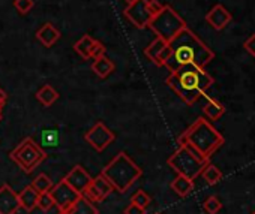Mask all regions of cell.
<instances>
[{"mask_svg":"<svg viewBox=\"0 0 255 214\" xmlns=\"http://www.w3.org/2000/svg\"><path fill=\"white\" fill-rule=\"evenodd\" d=\"M213 82V76L197 65L182 66L177 71L170 72L165 79V84L188 105H194Z\"/></svg>","mask_w":255,"mask_h":214,"instance_id":"2","label":"cell"},{"mask_svg":"<svg viewBox=\"0 0 255 214\" xmlns=\"http://www.w3.org/2000/svg\"><path fill=\"white\" fill-rule=\"evenodd\" d=\"M147 9L152 14V17H155L164 9V5L159 2V0H147Z\"/></svg>","mask_w":255,"mask_h":214,"instance_id":"32","label":"cell"},{"mask_svg":"<svg viewBox=\"0 0 255 214\" xmlns=\"http://www.w3.org/2000/svg\"><path fill=\"white\" fill-rule=\"evenodd\" d=\"M9 157L23 172L30 174L47 159V153L33 141V138L27 137L9 153Z\"/></svg>","mask_w":255,"mask_h":214,"instance_id":"6","label":"cell"},{"mask_svg":"<svg viewBox=\"0 0 255 214\" xmlns=\"http://www.w3.org/2000/svg\"><path fill=\"white\" fill-rule=\"evenodd\" d=\"M113 192H114V187L110 184V181L102 174H99L98 177L92 178V183L89 184L87 190L84 192V196L89 198L92 202H102Z\"/></svg>","mask_w":255,"mask_h":214,"instance_id":"11","label":"cell"},{"mask_svg":"<svg viewBox=\"0 0 255 214\" xmlns=\"http://www.w3.org/2000/svg\"><path fill=\"white\" fill-rule=\"evenodd\" d=\"M86 143L95 148L96 151H104L114 140L116 135L111 129H108L102 122H98L92 129H89L84 135Z\"/></svg>","mask_w":255,"mask_h":214,"instance_id":"9","label":"cell"},{"mask_svg":"<svg viewBox=\"0 0 255 214\" xmlns=\"http://www.w3.org/2000/svg\"><path fill=\"white\" fill-rule=\"evenodd\" d=\"M105 45L99 41H95L93 45H92V50H90V59H98V57H102L105 56Z\"/></svg>","mask_w":255,"mask_h":214,"instance_id":"30","label":"cell"},{"mask_svg":"<svg viewBox=\"0 0 255 214\" xmlns=\"http://www.w3.org/2000/svg\"><path fill=\"white\" fill-rule=\"evenodd\" d=\"M74 190H77L78 193L84 195V192L87 190L89 184L92 183V177L90 174L81 166V165H75L63 178Z\"/></svg>","mask_w":255,"mask_h":214,"instance_id":"13","label":"cell"},{"mask_svg":"<svg viewBox=\"0 0 255 214\" xmlns=\"http://www.w3.org/2000/svg\"><path fill=\"white\" fill-rule=\"evenodd\" d=\"M243 48H245L251 56H254V57H255V33H254V35H251V36L245 41Z\"/></svg>","mask_w":255,"mask_h":214,"instance_id":"33","label":"cell"},{"mask_svg":"<svg viewBox=\"0 0 255 214\" xmlns=\"http://www.w3.org/2000/svg\"><path fill=\"white\" fill-rule=\"evenodd\" d=\"M147 27H150V30L156 35V38L170 42L177 33H180L188 26L186 21L170 5H164V9L152 18Z\"/></svg>","mask_w":255,"mask_h":214,"instance_id":"5","label":"cell"},{"mask_svg":"<svg viewBox=\"0 0 255 214\" xmlns=\"http://www.w3.org/2000/svg\"><path fill=\"white\" fill-rule=\"evenodd\" d=\"M0 120H2V108H0Z\"/></svg>","mask_w":255,"mask_h":214,"instance_id":"37","label":"cell"},{"mask_svg":"<svg viewBox=\"0 0 255 214\" xmlns=\"http://www.w3.org/2000/svg\"><path fill=\"white\" fill-rule=\"evenodd\" d=\"M203 111H204V116L209 120L216 122V120H219L225 114V106L222 103H219L218 100H215V99H209L207 103L204 105Z\"/></svg>","mask_w":255,"mask_h":214,"instance_id":"22","label":"cell"},{"mask_svg":"<svg viewBox=\"0 0 255 214\" xmlns=\"http://www.w3.org/2000/svg\"><path fill=\"white\" fill-rule=\"evenodd\" d=\"M36 38L38 41L45 45V47H53L59 39H60V32L51 24V23H45L38 32H36Z\"/></svg>","mask_w":255,"mask_h":214,"instance_id":"16","label":"cell"},{"mask_svg":"<svg viewBox=\"0 0 255 214\" xmlns=\"http://www.w3.org/2000/svg\"><path fill=\"white\" fill-rule=\"evenodd\" d=\"M66 213L68 214H99V210L95 207V204L89 198L83 195Z\"/></svg>","mask_w":255,"mask_h":214,"instance_id":"19","label":"cell"},{"mask_svg":"<svg viewBox=\"0 0 255 214\" xmlns=\"http://www.w3.org/2000/svg\"><path fill=\"white\" fill-rule=\"evenodd\" d=\"M144 208H141V207H138V205H135V204H129L126 208H125V211H123V214H144Z\"/></svg>","mask_w":255,"mask_h":214,"instance_id":"34","label":"cell"},{"mask_svg":"<svg viewBox=\"0 0 255 214\" xmlns=\"http://www.w3.org/2000/svg\"><path fill=\"white\" fill-rule=\"evenodd\" d=\"M59 214H68V213H63V211H59Z\"/></svg>","mask_w":255,"mask_h":214,"instance_id":"38","label":"cell"},{"mask_svg":"<svg viewBox=\"0 0 255 214\" xmlns=\"http://www.w3.org/2000/svg\"><path fill=\"white\" fill-rule=\"evenodd\" d=\"M33 0H14V6L21 15H26L33 8Z\"/></svg>","mask_w":255,"mask_h":214,"instance_id":"29","label":"cell"},{"mask_svg":"<svg viewBox=\"0 0 255 214\" xmlns=\"http://www.w3.org/2000/svg\"><path fill=\"white\" fill-rule=\"evenodd\" d=\"M150 201H152V198L144 192V190H137L134 195H132V198H131V202L132 204H135V205H138V207H141V208H147L149 207V204H150Z\"/></svg>","mask_w":255,"mask_h":214,"instance_id":"27","label":"cell"},{"mask_svg":"<svg viewBox=\"0 0 255 214\" xmlns=\"http://www.w3.org/2000/svg\"><path fill=\"white\" fill-rule=\"evenodd\" d=\"M170 186H171L173 192H176L179 196L186 198L194 190V180H191V178H188L185 175H179L177 174V177L171 181Z\"/></svg>","mask_w":255,"mask_h":214,"instance_id":"20","label":"cell"},{"mask_svg":"<svg viewBox=\"0 0 255 214\" xmlns=\"http://www.w3.org/2000/svg\"><path fill=\"white\" fill-rule=\"evenodd\" d=\"M38 196L39 193L32 187V186H27L24 187L20 193H18V199H20V205L24 211L27 213H32L36 207H38Z\"/></svg>","mask_w":255,"mask_h":214,"instance_id":"17","label":"cell"},{"mask_svg":"<svg viewBox=\"0 0 255 214\" xmlns=\"http://www.w3.org/2000/svg\"><path fill=\"white\" fill-rule=\"evenodd\" d=\"M125 2H126L128 5H129V3H134V2H135V0H125Z\"/></svg>","mask_w":255,"mask_h":214,"instance_id":"36","label":"cell"},{"mask_svg":"<svg viewBox=\"0 0 255 214\" xmlns=\"http://www.w3.org/2000/svg\"><path fill=\"white\" fill-rule=\"evenodd\" d=\"M252 214H255V211H254V213H252Z\"/></svg>","mask_w":255,"mask_h":214,"instance_id":"39","label":"cell"},{"mask_svg":"<svg viewBox=\"0 0 255 214\" xmlns=\"http://www.w3.org/2000/svg\"><path fill=\"white\" fill-rule=\"evenodd\" d=\"M38 193H44V192H50L54 186L53 180L47 175V174H39L30 184Z\"/></svg>","mask_w":255,"mask_h":214,"instance_id":"25","label":"cell"},{"mask_svg":"<svg viewBox=\"0 0 255 214\" xmlns=\"http://www.w3.org/2000/svg\"><path fill=\"white\" fill-rule=\"evenodd\" d=\"M167 163L179 175H185L191 180H195L197 177H200L201 171L209 162L198 159L188 147L179 145V148L167 159Z\"/></svg>","mask_w":255,"mask_h":214,"instance_id":"7","label":"cell"},{"mask_svg":"<svg viewBox=\"0 0 255 214\" xmlns=\"http://www.w3.org/2000/svg\"><path fill=\"white\" fill-rule=\"evenodd\" d=\"M93 42H95V39H93L90 35H84V36H81V39H78V41L74 44V50H75L83 59H90V50H92Z\"/></svg>","mask_w":255,"mask_h":214,"instance_id":"23","label":"cell"},{"mask_svg":"<svg viewBox=\"0 0 255 214\" xmlns=\"http://www.w3.org/2000/svg\"><path fill=\"white\" fill-rule=\"evenodd\" d=\"M146 57L156 66H164L167 59L170 57V45L167 41L156 38L153 42L149 44V47L144 50Z\"/></svg>","mask_w":255,"mask_h":214,"instance_id":"12","label":"cell"},{"mask_svg":"<svg viewBox=\"0 0 255 214\" xmlns=\"http://www.w3.org/2000/svg\"><path fill=\"white\" fill-rule=\"evenodd\" d=\"M18 193L11 189L9 184L0 187V214H17L20 211Z\"/></svg>","mask_w":255,"mask_h":214,"instance_id":"14","label":"cell"},{"mask_svg":"<svg viewBox=\"0 0 255 214\" xmlns=\"http://www.w3.org/2000/svg\"><path fill=\"white\" fill-rule=\"evenodd\" d=\"M53 201H54V207H57L59 211L66 213L77 201L80 196H83L81 193H78L77 190H74L65 180L56 183L53 186V189L50 190Z\"/></svg>","mask_w":255,"mask_h":214,"instance_id":"8","label":"cell"},{"mask_svg":"<svg viewBox=\"0 0 255 214\" xmlns=\"http://www.w3.org/2000/svg\"><path fill=\"white\" fill-rule=\"evenodd\" d=\"M170 57L165 62V68L170 72L177 71L186 65H197L200 68H206L213 59V50L206 45L200 36H197L189 27L183 29L177 33L170 42Z\"/></svg>","mask_w":255,"mask_h":214,"instance_id":"1","label":"cell"},{"mask_svg":"<svg viewBox=\"0 0 255 214\" xmlns=\"http://www.w3.org/2000/svg\"><path fill=\"white\" fill-rule=\"evenodd\" d=\"M158 214H161V213H158Z\"/></svg>","mask_w":255,"mask_h":214,"instance_id":"40","label":"cell"},{"mask_svg":"<svg viewBox=\"0 0 255 214\" xmlns=\"http://www.w3.org/2000/svg\"><path fill=\"white\" fill-rule=\"evenodd\" d=\"M101 174L110 181V184L114 187L116 192L125 193L143 175V169L125 151H120L102 169Z\"/></svg>","mask_w":255,"mask_h":214,"instance_id":"4","label":"cell"},{"mask_svg":"<svg viewBox=\"0 0 255 214\" xmlns=\"http://www.w3.org/2000/svg\"><path fill=\"white\" fill-rule=\"evenodd\" d=\"M38 207L42 210V211H50L53 207H54V201H53V196L50 192H44V193H39L38 196Z\"/></svg>","mask_w":255,"mask_h":214,"instance_id":"28","label":"cell"},{"mask_svg":"<svg viewBox=\"0 0 255 214\" xmlns=\"http://www.w3.org/2000/svg\"><path fill=\"white\" fill-rule=\"evenodd\" d=\"M203 208H204V211H206L207 214H216V213H219V210L222 208V204H221V201H219L218 196H209V198L204 201Z\"/></svg>","mask_w":255,"mask_h":214,"instance_id":"26","label":"cell"},{"mask_svg":"<svg viewBox=\"0 0 255 214\" xmlns=\"http://www.w3.org/2000/svg\"><path fill=\"white\" fill-rule=\"evenodd\" d=\"M36 99L45 106V108H50V106L59 99V93L56 91L54 87H51L50 84H45L36 91Z\"/></svg>","mask_w":255,"mask_h":214,"instance_id":"21","label":"cell"},{"mask_svg":"<svg viewBox=\"0 0 255 214\" xmlns=\"http://www.w3.org/2000/svg\"><path fill=\"white\" fill-rule=\"evenodd\" d=\"M6 99H8V96H6V93L0 88V108L3 110V106H5V103H6Z\"/></svg>","mask_w":255,"mask_h":214,"instance_id":"35","label":"cell"},{"mask_svg":"<svg viewBox=\"0 0 255 214\" xmlns=\"http://www.w3.org/2000/svg\"><path fill=\"white\" fill-rule=\"evenodd\" d=\"M224 137L203 117L197 119L179 138V145H186L195 150L204 160H209L210 156L224 144Z\"/></svg>","mask_w":255,"mask_h":214,"instance_id":"3","label":"cell"},{"mask_svg":"<svg viewBox=\"0 0 255 214\" xmlns=\"http://www.w3.org/2000/svg\"><path fill=\"white\" fill-rule=\"evenodd\" d=\"M42 140H44V143H45V145H51V147H54L56 144H57V134H56V131H44V134H42Z\"/></svg>","mask_w":255,"mask_h":214,"instance_id":"31","label":"cell"},{"mask_svg":"<svg viewBox=\"0 0 255 214\" xmlns=\"http://www.w3.org/2000/svg\"><path fill=\"white\" fill-rule=\"evenodd\" d=\"M200 175H201V177L206 180V183L210 184V186L218 184V183L221 181V178H222V172H221L215 165H212V163H207V165L204 166V169L201 171Z\"/></svg>","mask_w":255,"mask_h":214,"instance_id":"24","label":"cell"},{"mask_svg":"<svg viewBox=\"0 0 255 214\" xmlns=\"http://www.w3.org/2000/svg\"><path fill=\"white\" fill-rule=\"evenodd\" d=\"M233 20L231 14L228 12V9L222 5H215L206 15V21L209 26H212L215 30H224L230 21Z\"/></svg>","mask_w":255,"mask_h":214,"instance_id":"15","label":"cell"},{"mask_svg":"<svg viewBox=\"0 0 255 214\" xmlns=\"http://www.w3.org/2000/svg\"><path fill=\"white\" fill-rule=\"evenodd\" d=\"M114 69H116V65L105 56L95 59L93 63H92V71L95 72V75H98L102 79L110 76L114 72Z\"/></svg>","mask_w":255,"mask_h":214,"instance_id":"18","label":"cell"},{"mask_svg":"<svg viewBox=\"0 0 255 214\" xmlns=\"http://www.w3.org/2000/svg\"><path fill=\"white\" fill-rule=\"evenodd\" d=\"M123 14L137 29H146L153 18L147 9V0H135L125 8Z\"/></svg>","mask_w":255,"mask_h":214,"instance_id":"10","label":"cell"}]
</instances>
